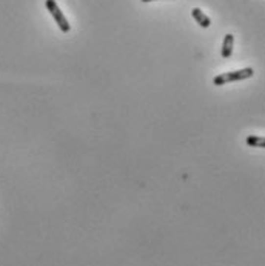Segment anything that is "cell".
Instances as JSON below:
<instances>
[{
	"label": "cell",
	"instance_id": "6da1fadb",
	"mask_svg": "<svg viewBox=\"0 0 265 266\" xmlns=\"http://www.w3.org/2000/svg\"><path fill=\"white\" fill-rule=\"evenodd\" d=\"M253 68H243V69H238V71H230V72H224L219 74V76L215 77L213 83L216 87H222V85H227L230 82H239V80H245L253 77Z\"/></svg>",
	"mask_w": 265,
	"mask_h": 266
},
{
	"label": "cell",
	"instance_id": "7a4b0ae2",
	"mask_svg": "<svg viewBox=\"0 0 265 266\" xmlns=\"http://www.w3.org/2000/svg\"><path fill=\"white\" fill-rule=\"evenodd\" d=\"M45 5H47V9L49 11V14H51L52 17H54L56 23L59 25V28H60L62 33H65V34H67V33H70L71 26H70V23H68L67 17L63 16V13L60 11V8L57 6L56 0H47Z\"/></svg>",
	"mask_w": 265,
	"mask_h": 266
},
{
	"label": "cell",
	"instance_id": "5b68a950",
	"mask_svg": "<svg viewBox=\"0 0 265 266\" xmlns=\"http://www.w3.org/2000/svg\"><path fill=\"white\" fill-rule=\"evenodd\" d=\"M245 142L248 146H253V148H265V139L259 135H248Z\"/></svg>",
	"mask_w": 265,
	"mask_h": 266
},
{
	"label": "cell",
	"instance_id": "3957f363",
	"mask_svg": "<svg viewBox=\"0 0 265 266\" xmlns=\"http://www.w3.org/2000/svg\"><path fill=\"white\" fill-rule=\"evenodd\" d=\"M233 44H235V37L233 34H227L224 37V44H222V57L230 59L233 54Z\"/></svg>",
	"mask_w": 265,
	"mask_h": 266
},
{
	"label": "cell",
	"instance_id": "8992f818",
	"mask_svg": "<svg viewBox=\"0 0 265 266\" xmlns=\"http://www.w3.org/2000/svg\"><path fill=\"white\" fill-rule=\"evenodd\" d=\"M142 2H145V3H146V2H154V0H142Z\"/></svg>",
	"mask_w": 265,
	"mask_h": 266
},
{
	"label": "cell",
	"instance_id": "277c9868",
	"mask_svg": "<svg viewBox=\"0 0 265 266\" xmlns=\"http://www.w3.org/2000/svg\"><path fill=\"white\" fill-rule=\"evenodd\" d=\"M192 14H193V17H194L196 22H197L200 26H202V28H208V26L211 25V20H210V17H208L207 14H204L202 9L194 8L193 11H192Z\"/></svg>",
	"mask_w": 265,
	"mask_h": 266
}]
</instances>
